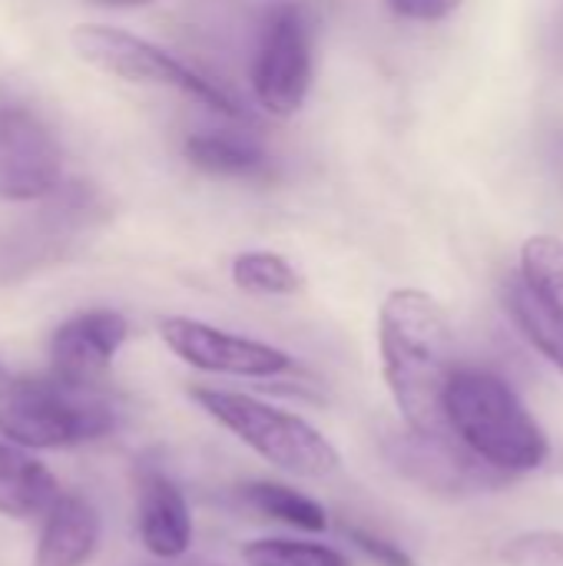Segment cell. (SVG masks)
I'll use <instances>...</instances> for the list:
<instances>
[{
    "mask_svg": "<svg viewBox=\"0 0 563 566\" xmlns=\"http://www.w3.org/2000/svg\"><path fill=\"white\" fill-rule=\"evenodd\" d=\"M378 345L388 391L415 434L451 438L448 388L458 375L455 338L441 305L418 289H395L382 302Z\"/></svg>",
    "mask_w": 563,
    "mask_h": 566,
    "instance_id": "1",
    "label": "cell"
},
{
    "mask_svg": "<svg viewBox=\"0 0 563 566\" xmlns=\"http://www.w3.org/2000/svg\"><path fill=\"white\" fill-rule=\"evenodd\" d=\"M448 428L494 471H534L551 454L544 428L518 391L491 371L458 368L448 388Z\"/></svg>",
    "mask_w": 563,
    "mask_h": 566,
    "instance_id": "2",
    "label": "cell"
},
{
    "mask_svg": "<svg viewBox=\"0 0 563 566\" xmlns=\"http://www.w3.org/2000/svg\"><path fill=\"white\" fill-rule=\"evenodd\" d=\"M192 398L259 458L289 474L325 478L338 468V451L322 431H315L299 415L222 388H192Z\"/></svg>",
    "mask_w": 563,
    "mask_h": 566,
    "instance_id": "3",
    "label": "cell"
},
{
    "mask_svg": "<svg viewBox=\"0 0 563 566\" xmlns=\"http://www.w3.org/2000/svg\"><path fill=\"white\" fill-rule=\"evenodd\" d=\"M113 428L116 411L93 388H73L56 378L17 381L0 401V434L27 451L100 441Z\"/></svg>",
    "mask_w": 563,
    "mask_h": 566,
    "instance_id": "4",
    "label": "cell"
},
{
    "mask_svg": "<svg viewBox=\"0 0 563 566\" xmlns=\"http://www.w3.org/2000/svg\"><path fill=\"white\" fill-rule=\"evenodd\" d=\"M70 40H73V50L80 53V60H86L90 66L103 70V73H113L129 83L166 86V90H176V93L222 113V116H239V106L232 103V96L222 86H216L212 80H206L202 73H196L183 60L166 53L163 46L136 36L129 30L106 27V23H80Z\"/></svg>",
    "mask_w": 563,
    "mask_h": 566,
    "instance_id": "5",
    "label": "cell"
},
{
    "mask_svg": "<svg viewBox=\"0 0 563 566\" xmlns=\"http://www.w3.org/2000/svg\"><path fill=\"white\" fill-rule=\"evenodd\" d=\"M312 86V20L299 3H275L252 60V90L265 113L295 116Z\"/></svg>",
    "mask_w": 563,
    "mask_h": 566,
    "instance_id": "6",
    "label": "cell"
},
{
    "mask_svg": "<svg viewBox=\"0 0 563 566\" xmlns=\"http://www.w3.org/2000/svg\"><path fill=\"white\" fill-rule=\"evenodd\" d=\"M106 212L110 209L93 186L63 182L53 196L43 199V209H37L7 239H0V269L20 279L30 269L66 259L73 252V242L100 226Z\"/></svg>",
    "mask_w": 563,
    "mask_h": 566,
    "instance_id": "7",
    "label": "cell"
},
{
    "mask_svg": "<svg viewBox=\"0 0 563 566\" xmlns=\"http://www.w3.org/2000/svg\"><path fill=\"white\" fill-rule=\"evenodd\" d=\"M63 186V146L27 106H0V199L43 202Z\"/></svg>",
    "mask_w": 563,
    "mask_h": 566,
    "instance_id": "8",
    "label": "cell"
},
{
    "mask_svg": "<svg viewBox=\"0 0 563 566\" xmlns=\"http://www.w3.org/2000/svg\"><path fill=\"white\" fill-rule=\"evenodd\" d=\"M159 335L166 348L199 371L239 375V378H272L292 368V358L265 342L242 338L212 328L196 318H163Z\"/></svg>",
    "mask_w": 563,
    "mask_h": 566,
    "instance_id": "9",
    "label": "cell"
},
{
    "mask_svg": "<svg viewBox=\"0 0 563 566\" xmlns=\"http://www.w3.org/2000/svg\"><path fill=\"white\" fill-rule=\"evenodd\" d=\"M129 325L119 312L93 308L66 318L50 338L53 378L73 388H96L123 348Z\"/></svg>",
    "mask_w": 563,
    "mask_h": 566,
    "instance_id": "10",
    "label": "cell"
},
{
    "mask_svg": "<svg viewBox=\"0 0 563 566\" xmlns=\"http://www.w3.org/2000/svg\"><path fill=\"white\" fill-rule=\"evenodd\" d=\"M100 547V514L80 494H60L46 511V524L33 566H83Z\"/></svg>",
    "mask_w": 563,
    "mask_h": 566,
    "instance_id": "11",
    "label": "cell"
},
{
    "mask_svg": "<svg viewBox=\"0 0 563 566\" xmlns=\"http://www.w3.org/2000/svg\"><path fill=\"white\" fill-rule=\"evenodd\" d=\"M139 537L159 560H176L189 551L192 521L186 497L163 474H146L139 484Z\"/></svg>",
    "mask_w": 563,
    "mask_h": 566,
    "instance_id": "12",
    "label": "cell"
},
{
    "mask_svg": "<svg viewBox=\"0 0 563 566\" xmlns=\"http://www.w3.org/2000/svg\"><path fill=\"white\" fill-rule=\"evenodd\" d=\"M60 501L56 478L13 441H0V514L30 521Z\"/></svg>",
    "mask_w": 563,
    "mask_h": 566,
    "instance_id": "13",
    "label": "cell"
},
{
    "mask_svg": "<svg viewBox=\"0 0 563 566\" xmlns=\"http://www.w3.org/2000/svg\"><path fill=\"white\" fill-rule=\"evenodd\" d=\"M183 153H186L189 166H196L199 172L216 176V179H246V182H272L275 179L272 156L242 136L196 133L186 139Z\"/></svg>",
    "mask_w": 563,
    "mask_h": 566,
    "instance_id": "14",
    "label": "cell"
},
{
    "mask_svg": "<svg viewBox=\"0 0 563 566\" xmlns=\"http://www.w3.org/2000/svg\"><path fill=\"white\" fill-rule=\"evenodd\" d=\"M504 308L511 312L521 335L563 371V312L554 308L521 272H511L501 285Z\"/></svg>",
    "mask_w": 563,
    "mask_h": 566,
    "instance_id": "15",
    "label": "cell"
},
{
    "mask_svg": "<svg viewBox=\"0 0 563 566\" xmlns=\"http://www.w3.org/2000/svg\"><path fill=\"white\" fill-rule=\"evenodd\" d=\"M242 497L252 511L272 517V521H282L289 527H299V531H309V534H319L329 527V514L322 504H315L312 497L285 488V484H272V481H259V484H246L242 488Z\"/></svg>",
    "mask_w": 563,
    "mask_h": 566,
    "instance_id": "16",
    "label": "cell"
},
{
    "mask_svg": "<svg viewBox=\"0 0 563 566\" xmlns=\"http://www.w3.org/2000/svg\"><path fill=\"white\" fill-rule=\"evenodd\" d=\"M232 282L256 295H295L302 275L279 252H242L232 259Z\"/></svg>",
    "mask_w": 563,
    "mask_h": 566,
    "instance_id": "17",
    "label": "cell"
},
{
    "mask_svg": "<svg viewBox=\"0 0 563 566\" xmlns=\"http://www.w3.org/2000/svg\"><path fill=\"white\" fill-rule=\"evenodd\" d=\"M242 560L249 566H348V557H342L332 547L285 541V537H262L246 544Z\"/></svg>",
    "mask_w": 563,
    "mask_h": 566,
    "instance_id": "18",
    "label": "cell"
},
{
    "mask_svg": "<svg viewBox=\"0 0 563 566\" xmlns=\"http://www.w3.org/2000/svg\"><path fill=\"white\" fill-rule=\"evenodd\" d=\"M521 275L563 312V242L551 235H534L521 249Z\"/></svg>",
    "mask_w": 563,
    "mask_h": 566,
    "instance_id": "19",
    "label": "cell"
},
{
    "mask_svg": "<svg viewBox=\"0 0 563 566\" xmlns=\"http://www.w3.org/2000/svg\"><path fill=\"white\" fill-rule=\"evenodd\" d=\"M508 566H563V534L557 531H538L521 534L504 547Z\"/></svg>",
    "mask_w": 563,
    "mask_h": 566,
    "instance_id": "20",
    "label": "cell"
},
{
    "mask_svg": "<svg viewBox=\"0 0 563 566\" xmlns=\"http://www.w3.org/2000/svg\"><path fill=\"white\" fill-rule=\"evenodd\" d=\"M345 534H348V541L358 547V551H365L375 564L382 566H415V560L398 547V544H392V541H385V537H378V534H372V531H362V527H345Z\"/></svg>",
    "mask_w": 563,
    "mask_h": 566,
    "instance_id": "21",
    "label": "cell"
},
{
    "mask_svg": "<svg viewBox=\"0 0 563 566\" xmlns=\"http://www.w3.org/2000/svg\"><path fill=\"white\" fill-rule=\"evenodd\" d=\"M388 7L405 17V20H418V23H435V20H445L451 17L461 0H388Z\"/></svg>",
    "mask_w": 563,
    "mask_h": 566,
    "instance_id": "22",
    "label": "cell"
},
{
    "mask_svg": "<svg viewBox=\"0 0 563 566\" xmlns=\"http://www.w3.org/2000/svg\"><path fill=\"white\" fill-rule=\"evenodd\" d=\"M13 385H17V381H13V378H10V371H7V368L0 365V401H3V398H7V395L13 391Z\"/></svg>",
    "mask_w": 563,
    "mask_h": 566,
    "instance_id": "23",
    "label": "cell"
},
{
    "mask_svg": "<svg viewBox=\"0 0 563 566\" xmlns=\"http://www.w3.org/2000/svg\"><path fill=\"white\" fill-rule=\"evenodd\" d=\"M90 3H100V7H143V3H153V0H90Z\"/></svg>",
    "mask_w": 563,
    "mask_h": 566,
    "instance_id": "24",
    "label": "cell"
},
{
    "mask_svg": "<svg viewBox=\"0 0 563 566\" xmlns=\"http://www.w3.org/2000/svg\"><path fill=\"white\" fill-rule=\"evenodd\" d=\"M557 50H563V10L561 17H557Z\"/></svg>",
    "mask_w": 563,
    "mask_h": 566,
    "instance_id": "25",
    "label": "cell"
}]
</instances>
